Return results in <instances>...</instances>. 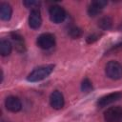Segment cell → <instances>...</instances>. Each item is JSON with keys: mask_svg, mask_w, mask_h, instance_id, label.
<instances>
[{"mask_svg": "<svg viewBox=\"0 0 122 122\" xmlns=\"http://www.w3.org/2000/svg\"><path fill=\"white\" fill-rule=\"evenodd\" d=\"M54 69V65L49 64V65H43L35 68L32 71H30L27 77V80L30 82H38L43 79H45L47 76H49Z\"/></svg>", "mask_w": 122, "mask_h": 122, "instance_id": "1", "label": "cell"}, {"mask_svg": "<svg viewBox=\"0 0 122 122\" xmlns=\"http://www.w3.org/2000/svg\"><path fill=\"white\" fill-rule=\"evenodd\" d=\"M107 76L112 80H118L122 77V65L117 61H110L105 67Z\"/></svg>", "mask_w": 122, "mask_h": 122, "instance_id": "2", "label": "cell"}, {"mask_svg": "<svg viewBox=\"0 0 122 122\" xmlns=\"http://www.w3.org/2000/svg\"><path fill=\"white\" fill-rule=\"evenodd\" d=\"M49 15L51 22L55 24L62 23L66 18V11L65 10L58 5H53L49 9Z\"/></svg>", "mask_w": 122, "mask_h": 122, "instance_id": "3", "label": "cell"}, {"mask_svg": "<svg viewBox=\"0 0 122 122\" xmlns=\"http://www.w3.org/2000/svg\"><path fill=\"white\" fill-rule=\"evenodd\" d=\"M104 119L106 122H122V108L114 106L107 109L104 112Z\"/></svg>", "mask_w": 122, "mask_h": 122, "instance_id": "4", "label": "cell"}, {"mask_svg": "<svg viewBox=\"0 0 122 122\" xmlns=\"http://www.w3.org/2000/svg\"><path fill=\"white\" fill-rule=\"evenodd\" d=\"M37 46L43 50H49L51 48H52L55 44V37L53 34L49 33V32H45L40 34L37 37L36 40Z\"/></svg>", "mask_w": 122, "mask_h": 122, "instance_id": "5", "label": "cell"}, {"mask_svg": "<svg viewBox=\"0 0 122 122\" xmlns=\"http://www.w3.org/2000/svg\"><path fill=\"white\" fill-rule=\"evenodd\" d=\"M121 97H122V93H121V92H118L109 93V94L104 95V96H102L101 98L98 99V101H97V106H98L99 108L106 107V106H108V105H110V104H112V103H113V102L119 100Z\"/></svg>", "mask_w": 122, "mask_h": 122, "instance_id": "6", "label": "cell"}, {"mask_svg": "<svg viewBox=\"0 0 122 122\" xmlns=\"http://www.w3.org/2000/svg\"><path fill=\"white\" fill-rule=\"evenodd\" d=\"M50 103H51V106L55 110H59L63 108L65 103L63 94L59 91H53L50 96Z\"/></svg>", "mask_w": 122, "mask_h": 122, "instance_id": "7", "label": "cell"}, {"mask_svg": "<svg viewBox=\"0 0 122 122\" xmlns=\"http://www.w3.org/2000/svg\"><path fill=\"white\" fill-rule=\"evenodd\" d=\"M5 106L8 111L11 112H17L21 110L22 108V103L20 99L16 96H9L5 100Z\"/></svg>", "mask_w": 122, "mask_h": 122, "instance_id": "8", "label": "cell"}, {"mask_svg": "<svg viewBox=\"0 0 122 122\" xmlns=\"http://www.w3.org/2000/svg\"><path fill=\"white\" fill-rule=\"evenodd\" d=\"M107 5V1L104 0H96V1H92L89 8H88V13L90 16L94 17L97 14H99L102 10L105 8V6Z\"/></svg>", "mask_w": 122, "mask_h": 122, "instance_id": "9", "label": "cell"}, {"mask_svg": "<svg viewBox=\"0 0 122 122\" xmlns=\"http://www.w3.org/2000/svg\"><path fill=\"white\" fill-rule=\"evenodd\" d=\"M41 23H42V18L39 9L31 10L29 16V26L31 29H38L41 26Z\"/></svg>", "mask_w": 122, "mask_h": 122, "instance_id": "10", "label": "cell"}, {"mask_svg": "<svg viewBox=\"0 0 122 122\" xmlns=\"http://www.w3.org/2000/svg\"><path fill=\"white\" fill-rule=\"evenodd\" d=\"M11 13H12V9L10 7V4L2 2L0 4V17L2 20L8 21L10 19L11 17Z\"/></svg>", "mask_w": 122, "mask_h": 122, "instance_id": "11", "label": "cell"}, {"mask_svg": "<svg viewBox=\"0 0 122 122\" xmlns=\"http://www.w3.org/2000/svg\"><path fill=\"white\" fill-rule=\"evenodd\" d=\"M10 36H11V38H12L14 44H15L16 50H17L18 51H20V52L25 51H26V45H25L24 38H23L20 34H18V33H16V32H11V33H10Z\"/></svg>", "mask_w": 122, "mask_h": 122, "instance_id": "12", "label": "cell"}, {"mask_svg": "<svg viewBox=\"0 0 122 122\" xmlns=\"http://www.w3.org/2000/svg\"><path fill=\"white\" fill-rule=\"evenodd\" d=\"M11 49H12V46L9 40L2 39L0 41V53H1V55H3V56L9 55L11 52Z\"/></svg>", "mask_w": 122, "mask_h": 122, "instance_id": "13", "label": "cell"}, {"mask_svg": "<svg viewBox=\"0 0 122 122\" xmlns=\"http://www.w3.org/2000/svg\"><path fill=\"white\" fill-rule=\"evenodd\" d=\"M98 26L102 29V30H110L112 26V20L110 16L106 15V16H103L99 19L98 21Z\"/></svg>", "mask_w": 122, "mask_h": 122, "instance_id": "14", "label": "cell"}, {"mask_svg": "<svg viewBox=\"0 0 122 122\" xmlns=\"http://www.w3.org/2000/svg\"><path fill=\"white\" fill-rule=\"evenodd\" d=\"M68 33H69V35H70L71 38L75 39V38H79V37L82 35V30H81V29H79L78 27L72 26V27H71V28L69 29Z\"/></svg>", "mask_w": 122, "mask_h": 122, "instance_id": "15", "label": "cell"}, {"mask_svg": "<svg viewBox=\"0 0 122 122\" xmlns=\"http://www.w3.org/2000/svg\"><path fill=\"white\" fill-rule=\"evenodd\" d=\"M81 90L83 92H90L92 90V84L89 78H85L81 83Z\"/></svg>", "mask_w": 122, "mask_h": 122, "instance_id": "16", "label": "cell"}, {"mask_svg": "<svg viewBox=\"0 0 122 122\" xmlns=\"http://www.w3.org/2000/svg\"><path fill=\"white\" fill-rule=\"evenodd\" d=\"M24 5L29 8V9H31V10H35V9H38L39 5H40V2H37V1H24L23 2Z\"/></svg>", "mask_w": 122, "mask_h": 122, "instance_id": "17", "label": "cell"}, {"mask_svg": "<svg viewBox=\"0 0 122 122\" xmlns=\"http://www.w3.org/2000/svg\"><path fill=\"white\" fill-rule=\"evenodd\" d=\"M99 37H100V34L92 33V34H91V35H89V36L87 37V43L92 44V43L95 42L96 40H98V39H99Z\"/></svg>", "mask_w": 122, "mask_h": 122, "instance_id": "18", "label": "cell"}, {"mask_svg": "<svg viewBox=\"0 0 122 122\" xmlns=\"http://www.w3.org/2000/svg\"><path fill=\"white\" fill-rule=\"evenodd\" d=\"M117 49H122V41H121V42H119L118 44L114 45L112 48H111L109 51H115V50H117Z\"/></svg>", "mask_w": 122, "mask_h": 122, "instance_id": "19", "label": "cell"}, {"mask_svg": "<svg viewBox=\"0 0 122 122\" xmlns=\"http://www.w3.org/2000/svg\"><path fill=\"white\" fill-rule=\"evenodd\" d=\"M2 122H4V121H2Z\"/></svg>", "mask_w": 122, "mask_h": 122, "instance_id": "20", "label": "cell"}]
</instances>
